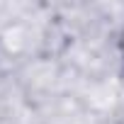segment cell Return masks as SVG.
Returning a JSON list of instances; mask_svg holds the SVG:
<instances>
[{"label":"cell","instance_id":"cell-1","mask_svg":"<svg viewBox=\"0 0 124 124\" xmlns=\"http://www.w3.org/2000/svg\"><path fill=\"white\" fill-rule=\"evenodd\" d=\"M117 54H119L122 71H124V27H122V29H119V34H117Z\"/></svg>","mask_w":124,"mask_h":124}]
</instances>
